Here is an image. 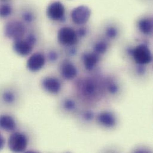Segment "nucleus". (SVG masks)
Returning a JSON list of instances; mask_svg holds the SVG:
<instances>
[{"label":"nucleus","mask_w":153,"mask_h":153,"mask_svg":"<svg viewBox=\"0 0 153 153\" xmlns=\"http://www.w3.org/2000/svg\"><path fill=\"white\" fill-rule=\"evenodd\" d=\"M91 10L86 6L80 5L75 8L71 12L72 21L76 25L85 24L91 16Z\"/></svg>","instance_id":"obj_6"},{"label":"nucleus","mask_w":153,"mask_h":153,"mask_svg":"<svg viewBox=\"0 0 153 153\" xmlns=\"http://www.w3.org/2000/svg\"><path fill=\"white\" fill-rule=\"evenodd\" d=\"M60 72L61 76L65 79L71 80L76 76L77 70L73 63L65 60L60 65Z\"/></svg>","instance_id":"obj_11"},{"label":"nucleus","mask_w":153,"mask_h":153,"mask_svg":"<svg viewBox=\"0 0 153 153\" xmlns=\"http://www.w3.org/2000/svg\"><path fill=\"white\" fill-rule=\"evenodd\" d=\"M135 62L140 65H144L152 62V54L149 48L144 45L141 44L133 49L131 55Z\"/></svg>","instance_id":"obj_4"},{"label":"nucleus","mask_w":153,"mask_h":153,"mask_svg":"<svg viewBox=\"0 0 153 153\" xmlns=\"http://www.w3.org/2000/svg\"><path fill=\"white\" fill-rule=\"evenodd\" d=\"M12 6L7 2H2L0 4V18L6 19L9 17L13 13Z\"/></svg>","instance_id":"obj_16"},{"label":"nucleus","mask_w":153,"mask_h":153,"mask_svg":"<svg viewBox=\"0 0 153 153\" xmlns=\"http://www.w3.org/2000/svg\"><path fill=\"white\" fill-rule=\"evenodd\" d=\"M17 128V123L15 119L9 114H0V129L7 132H13Z\"/></svg>","instance_id":"obj_10"},{"label":"nucleus","mask_w":153,"mask_h":153,"mask_svg":"<svg viewBox=\"0 0 153 153\" xmlns=\"http://www.w3.org/2000/svg\"><path fill=\"white\" fill-rule=\"evenodd\" d=\"M118 32L116 27L113 26L108 27L106 30V35L110 39H114L117 35Z\"/></svg>","instance_id":"obj_20"},{"label":"nucleus","mask_w":153,"mask_h":153,"mask_svg":"<svg viewBox=\"0 0 153 153\" xmlns=\"http://www.w3.org/2000/svg\"><path fill=\"white\" fill-rule=\"evenodd\" d=\"M33 46L23 38L13 41V49L15 53L21 57H27L31 54Z\"/></svg>","instance_id":"obj_9"},{"label":"nucleus","mask_w":153,"mask_h":153,"mask_svg":"<svg viewBox=\"0 0 153 153\" xmlns=\"http://www.w3.org/2000/svg\"><path fill=\"white\" fill-rule=\"evenodd\" d=\"M47 17L53 21H62L65 16V7L59 1L52 2L46 10Z\"/></svg>","instance_id":"obj_5"},{"label":"nucleus","mask_w":153,"mask_h":153,"mask_svg":"<svg viewBox=\"0 0 153 153\" xmlns=\"http://www.w3.org/2000/svg\"><path fill=\"white\" fill-rule=\"evenodd\" d=\"M22 19L24 23L31 24L35 20V14L30 11H25L22 14Z\"/></svg>","instance_id":"obj_18"},{"label":"nucleus","mask_w":153,"mask_h":153,"mask_svg":"<svg viewBox=\"0 0 153 153\" xmlns=\"http://www.w3.org/2000/svg\"><path fill=\"white\" fill-rule=\"evenodd\" d=\"M84 91L88 94H92L95 91V86L93 83L87 82L84 86Z\"/></svg>","instance_id":"obj_22"},{"label":"nucleus","mask_w":153,"mask_h":153,"mask_svg":"<svg viewBox=\"0 0 153 153\" xmlns=\"http://www.w3.org/2000/svg\"><path fill=\"white\" fill-rule=\"evenodd\" d=\"M5 144H6L5 138L0 131V152L4 149Z\"/></svg>","instance_id":"obj_25"},{"label":"nucleus","mask_w":153,"mask_h":153,"mask_svg":"<svg viewBox=\"0 0 153 153\" xmlns=\"http://www.w3.org/2000/svg\"><path fill=\"white\" fill-rule=\"evenodd\" d=\"M98 121L102 126L112 128L116 124V118L114 115L108 111H104L98 116Z\"/></svg>","instance_id":"obj_12"},{"label":"nucleus","mask_w":153,"mask_h":153,"mask_svg":"<svg viewBox=\"0 0 153 153\" xmlns=\"http://www.w3.org/2000/svg\"><path fill=\"white\" fill-rule=\"evenodd\" d=\"M108 90L111 94H116L118 92V86L114 83H110L108 86Z\"/></svg>","instance_id":"obj_24"},{"label":"nucleus","mask_w":153,"mask_h":153,"mask_svg":"<svg viewBox=\"0 0 153 153\" xmlns=\"http://www.w3.org/2000/svg\"><path fill=\"white\" fill-rule=\"evenodd\" d=\"M107 48H108V45L106 42L103 41H99L94 45V53H95L98 55L103 54L107 51Z\"/></svg>","instance_id":"obj_17"},{"label":"nucleus","mask_w":153,"mask_h":153,"mask_svg":"<svg viewBox=\"0 0 153 153\" xmlns=\"http://www.w3.org/2000/svg\"><path fill=\"white\" fill-rule=\"evenodd\" d=\"M63 107L68 111H72L76 108L75 101L71 99H66L63 102Z\"/></svg>","instance_id":"obj_19"},{"label":"nucleus","mask_w":153,"mask_h":153,"mask_svg":"<svg viewBox=\"0 0 153 153\" xmlns=\"http://www.w3.org/2000/svg\"><path fill=\"white\" fill-rule=\"evenodd\" d=\"M8 0H0V1L1 2H7Z\"/></svg>","instance_id":"obj_30"},{"label":"nucleus","mask_w":153,"mask_h":153,"mask_svg":"<svg viewBox=\"0 0 153 153\" xmlns=\"http://www.w3.org/2000/svg\"><path fill=\"white\" fill-rule=\"evenodd\" d=\"M57 39L59 42L62 45L72 46L77 41V35L73 28L64 26L59 30Z\"/></svg>","instance_id":"obj_3"},{"label":"nucleus","mask_w":153,"mask_h":153,"mask_svg":"<svg viewBox=\"0 0 153 153\" xmlns=\"http://www.w3.org/2000/svg\"><path fill=\"white\" fill-rule=\"evenodd\" d=\"M142 66H143V65H140V66H139V67L138 68V69H137L138 72L140 74H141V75L144 74V72H145V71H146V69H145L144 67H143Z\"/></svg>","instance_id":"obj_28"},{"label":"nucleus","mask_w":153,"mask_h":153,"mask_svg":"<svg viewBox=\"0 0 153 153\" xmlns=\"http://www.w3.org/2000/svg\"><path fill=\"white\" fill-rule=\"evenodd\" d=\"M100 61V56L95 53H86L83 56L85 68L88 71H92Z\"/></svg>","instance_id":"obj_14"},{"label":"nucleus","mask_w":153,"mask_h":153,"mask_svg":"<svg viewBox=\"0 0 153 153\" xmlns=\"http://www.w3.org/2000/svg\"><path fill=\"white\" fill-rule=\"evenodd\" d=\"M76 50H75V48H71L70 50H69V54H71V55H72V56H74V55H75V54H76Z\"/></svg>","instance_id":"obj_29"},{"label":"nucleus","mask_w":153,"mask_h":153,"mask_svg":"<svg viewBox=\"0 0 153 153\" xmlns=\"http://www.w3.org/2000/svg\"><path fill=\"white\" fill-rule=\"evenodd\" d=\"M26 40L29 42L31 45H32L33 47L35 45V44L37 42V38L36 36L33 34V33H29L27 35Z\"/></svg>","instance_id":"obj_23"},{"label":"nucleus","mask_w":153,"mask_h":153,"mask_svg":"<svg viewBox=\"0 0 153 153\" xmlns=\"http://www.w3.org/2000/svg\"><path fill=\"white\" fill-rule=\"evenodd\" d=\"M27 137L22 132L14 131L11 132L7 140L8 149L13 153H23L28 146Z\"/></svg>","instance_id":"obj_2"},{"label":"nucleus","mask_w":153,"mask_h":153,"mask_svg":"<svg viewBox=\"0 0 153 153\" xmlns=\"http://www.w3.org/2000/svg\"><path fill=\"white\" fill-rule=\"evenodd\" d=\"M47 57L48 60L50 62L55 63L59 59V53L54 50H51L48 53Z\"/></svg>","instance_id":"obj_21"},{"label":"nucleus","mask_w":153,"mask_h":153,"mask_svg":"<svg viewBox=\"0 0 153 153\" xmlns=\"http://www.w3.org/2000/svg\"><path fill=\"white\" fill-rule=\"evenodd\" d=\"M41 85L46 92L53 95L59 94L62 89V84L61 81L56 77H44L42 80Z\"/></svg>","instance_id":"obj_8"},{"label":"nucleus","mask_w":153,"mask_h":153,"mask_svg":"<svg viewBox=\"0 0 153 153\" xmlns=\"http://www.w3.org/2000/svg\"><path fill=\"white\" fill-rule=\"evenodd\" d=\"M94 114L92 111H87L83 115V118L86 120H91L93 119Z\"/></svg>","instance_id":"obj_26"},{"label":"nucleus","mask_w":153,"mask_h":153,"mask_svg":"<svg viewBox=\"0 0 153 153\" xmlns=\"http://www.w3.org/2000/svg\"><path fill=\"white\" fill-rule=\"evenodd\" d=\"M140 31L145 35H150L153 32V20L150 18H143L138 22Z\"/></svg>","instance_id":"obj_15"},{"label":"nucleus","mask_w":153,"mask_h":153,"mask_svg":"<svg viewBox=\"0 0 153 153\" xmlns=\"http://www.w3.org/2000/svg\"><path fill=\"white\" fill-rule=\"evenodd\" d=\"M0 98L4 104L10 106L15 104L17 101V95L13 89L7 88L1 93Z\"/></svg>","instance_id":"obj_13"},{"label":"nucleus","mask_w":153,"mask_h":153,"mask_svg":"<svg viewBox=\"0 0 153 153\" xmlns=\"http://www.w3.org/2000/svg\"><path fill=\"white\" fill-rule=\"evenodd\" d=\"M86 30L85 28H80V29L78 30L77 32V35L80 36V37H83L86 35Z\"/></svg>","instance_id":"obj_27"},{"label":"nucleus","mask_w":153,"mask_h":153,"mask_svg":"<svg viewBox=\"0 0 153 153\" xmlns=\"http://www.w3.org/2000/svg\"><path fill=\"white\" fill-rule=\"evenodd\" d=\"M46 59L44 55L37 52L29 57L26 62V68L32 72H37L44 67Z\"/></svg>","instance_id":"obj_7"},{"label":"nucleus","mask_w":153,"mask_h":153,"mask_svg":"<svg viewBox=\"0 0 153 153\" xmlns=\"http://www.w3.org/2000/svg\"><path fill=\"white\" fill-rule=\"evenodd\" d=\"M26 30L23 22L17 20H11L8 21L4 27V35L6 38L14 41L23 38Z\"/></svg>","instance_id":"obj_1"}]
</instances>
